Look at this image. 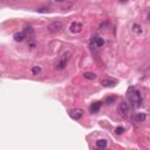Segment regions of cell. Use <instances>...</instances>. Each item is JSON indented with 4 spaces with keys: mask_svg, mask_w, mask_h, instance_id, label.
<instances>
[{
    "mask_svg": "<svg viewBox=\"0 0 150 150\" xmlns=\"http://www.w3.org/2000/svg\"><path fill=\"white\" fill-rule=\"evenodd\" d=\"M36 12L38 13H48L49 10L47 7H40V8H36Z\"/></svg>",
    "mask_w": 150,
    "mask_h": 150,
    "instance_id": "18",
    "label": "cell"
},
{
    "mask_svg": "<svg viewBox=\"0 0 150 150\" xmlns=\"http://www.w3.org/2000/svg\"><path fill=\"white\" fill-rule=\"evenodd\" d=\"M127 99L129 101V103L131 104L134 108H138L142 106V95L138 89H136L135 87H130L127 92Z\"/></svg>",
    "mask_w": 150,
    "mask_h": 150,
    "instance_id": "1",
    "label": "cell"
},
{
    "mask_svg": "<svg viewBox=\"0 0 150 150\" xmlns=\"http://www.w3.org/2000/svg\"><path fill=\"white\" fill-rule=\"evenodd\" d=\"M100 109H101V102H94V103L89 107L90 113H97Z\"/></svg>",
    "mask_w": 150,
    "mask_h": 150,
    "instance_id": "8",
    "label": "cell"
},
{
    "mask_svg": "<svg viewBox=\"0 0 150 150\" xmlns=\"http://www.w3.org/2000/svg\"><path fill=\"white\" fill-rule=\"evenodd\" d=\"M132 31H134L135 33H142V27H141L140 25H137V23H134V25H132Z\"/></svg>",
    "mask_w": 150,
    "mask_h": 150,
    "instance_id": "14",
    "label": "cell"
},
{
    "mask_svg": "<svg viewBox=\"0 0 150 150\" xmlns=\"http://www.w3.org/2000/svg\"><path fill=\"white\" fill-rule=\"evenodd\" d=\"M82 29V25L80 22H73L70 25V32H73V33H79V32H81Z\"/></svg>",
    "mask_w": 150,
    "mask_h": 150,
    "instance_id": "6",
    "label": "cell"
},
{
    "mask_svg": "<svg viewBox=\"0 0 150 150\" xmlns=\"http://www.w3.org/2000/svg\"><path fill=\"white\" fill-rule=\"evenodd\" d=\"M25 38H26V34L23 33V32H19V33H15V34H14V40H15V41H19V42H20V41H22Z\"/></svg>",
    "mask_w": 150,
    "mask_h": 150,
    "instance_id": "11",
    "label": "cell"
},
{
    "mask_svg": "<svg viewBox=\"0 0 150 150\" xmlns=\"http://www.w3.org/2000/svg\"><path fill=\"white\" fill-rule=\"evenodd\" d=\"M117 81H115V80H110V79H104L101 81V84L103 87H114L115 84H116Z\"/></svg>",
    "mask_w": 150,
    "mask_h": 150,
    "instance_id": "7",
    "label": "cell"
},
{
    "mask_svg": "<svg viewBox=\"0 0 150 150\" xmlns=\"http://www.w3.org/2000/svg\"><path fill=\"white\" fill-rule=\"evenodd\" d=\"M69 116L72 117L73 120H80L82 116H83V110L80 109V108H75V109H72L69 112Z\"/></svg>",
    "mask_w": 150,
    "mask_h": 150,
    "instance_id": "5",
    "label": "cell"
},
{
    "mask_svg": "<svg viewBox=\"0 0 150 150\" xmlns=\"http://www.w3.org/2000/svg\"><path fill=\"white\" fill-rule=\"evenodd\" d=\"M83 76H84V79H87V80H95L96 79V74L93 73V72H86V73L83 74Z\"/></svg>",
    "mask_w": 150,
    "mask_h": 150,
    "instance_id": "10",
    "label": "cell"
},
{
    "mask_svg": "<svg viewBox=\"0 0 150 150\" xmlns=\"http://www.w3.org/2000/svg\"><path fill=\"white\" fill-rule=\"evenodd\" d=\"M96 147L99 149H104V148L107 147V141L106 140H97L96 141Z\"/></svg>",
    "mask_w": 150,
    "mask_h": 150,
    "instance_id": "12",
    "label": "cell"
},
{
    "mask_svg": "<svg viewBox=\"0 0 150 150\" xmlns=\"http://www.w3.org/2000/svg\"><path fill=\"white\" fill-rule=\"evenodd\" d=\"M97 150H103V149H99V148H97Z\"/></svg>",
    "mask_w": 150,
    "mask_h": 150,
    "instance_id": "21",
    "label": "cell"
},
{
    "mask_svg": "<svg viewBox=\"0 0 150 150\" xmlns=\"http://www.w3.org/2000/svg\"><path fill=\"white\" fill-rule=\"evenodd\" d=\"M124 132V128L123 127H117L116 129H115V134L116 135H121V134H123Z\"/></svg>",
    "mask_w": 150,
    "mask_h": 150,
    "instance_id": "17",
    "label": "cell"
},
{
    "mask_svg": "<svg viewBox=\"0 0 150 150\" xmlns=\"http://www.w3.org/2000/svg\"><path fill=\"white\" fill-rule=\"evenodd\" d=\"M115 101H116V96H109V97H107V99L104 100V103H106V104H112V103H114Z\"/></svg>",
    "mask_w": 150,
    "mask_h": 150,
    "instance_id": "15",
    "label": "cell"
},
{
    "mask_svg": "<svg viewBox=\"0 0 150 150\" xmlns=\"http://www.w3.org/2000/svg\"><path fill=\"white\" fill-rule=\"evenodd\" d=\"M32 73H33V75H39L41 73V68L39 66H34L32 68Z\"/></svg>",
    "mask_w": 150,
    "mask_h": 150,
    "instance_id": "16",
    "label": "cell"
},
{
    "mask_svg": "<svg viewBox=\"0 0 150 150\" xmlns=\"http://www.w3.org/2000/svg\"><path fill=\"white\" fill-rule=\"evenodd\" d=\"M108 26H109L108 22H101L100 23V28H101V29H106V27H108Z\"/></svg>",
    "mask_w": 150,
    "mask_h": 150,
    "instance_id": "19",
    "label": "cell"
},
{
    "mask_svg": "<svg viewBox=\"0 0 150 150\" xmlns=\"http://www.w3.org/2000/svg\"><path fill=\"white\" fill-rule=\"evenodd\" d=\"M117 113L122 117H127L128 114H129V106L125 101H122L121 103L119 104V107H117Z\"/></svg>",
    "mask_w": 150,
    "mask_h": 150,
    "instance_id": "3",
    "label": "cell"
},
{
    "mask_svg": "<svg viewBox=\"0 0 150 150\" xmlns=\"http://www.w3.org/2000/svg\"><path fill=\"white\" fill-rule=\"evenodd\" d=\"M94 45L96 47H103L104 45L103 38H101V36H94Z\"/></svg>",
    "mask_w": 150,
    "mask_h": 150,
    "instance_id": "9",
    "label": "cell"
},
{
    "mask_svg": "<svg viewBox=\"0 0 150 150\" xmlns=\"http://www.w3.org/2000/svg\"><path fill=\"white\" fill-rule=\"evenodd\" d=\"M27 32H31V33H32V32H33V29H32V27H31V26H26V27H25V31H23V33H27Z\"/></svg>",
    "mask_w": 150,
    "mask_h": 150,
    "instance_id": "20",
    "label": "cell"
},
{
    "mask_svg": "<svg viewBox=\"0 0 150 150\" xmlns=\"http://www.w3.org/2000/svg\"><path fill=\"white\" fill-rule=\"evenodd\" d=\"M62 23L59 22V21H54V22L49 23L48 26H47V29H48V32H51V33L55 34V33H59V32L62 29Z\"/></svg>",
    "mask_w": 150,
    "mask_h": 150,
    "instance_id": "4",
    "label": "cell"
},
{
    "mask_svg": "<svg viewBox=\"0 0 150 150\" xmlns=\"http://www.w3.org/2000/svg\"><path fill=\"white\" fill-rule=\"evenodd\" d=\"M69 59H70V53H65L64 56H62V58L55 64V68L58 69V70H62V69H65Z\"/></svg>",
    "mask_w": 150,
    "mask_h": 150,
    "instance_id": "2",
    "label": "cell"
},
{
    "mask_svg": "<svg viewBox=\"0 0 150 150\" xmlns=\"http://www.w3.org/2000/svg\"><path fill=\"white\" fill-rule=\"evenodd\" d=\"M145 119H147V116H145V114H143V113H138V114H136V116H135V120H136L137 122H143Z\"/></svg>",
    "mask_w": 150,
    "mask_h": 150,
    "instance_id": "13",
    "label": "cell"
}]
</instances>
